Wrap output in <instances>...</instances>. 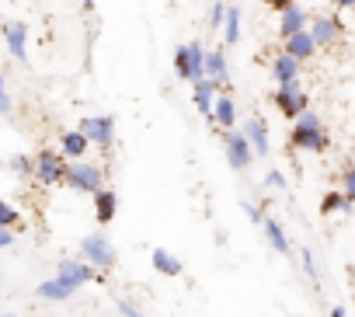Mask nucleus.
Returning a JSON list of instances; mask_svg holds the SVG:
<instances>
[{
	"instance_id": "f257e3e1",
	"label": "nucleus",
	"mask_w": 355,
	"mask_h": 317,
	"mask_svg": "<svg viewBox=\"0 0 355 317\" xmlns=\"http://www.w3.org/2000/svg\"><path fill=\"white\" fill-rule=\"evenodd\" d=\"M296 126H293V132H289V143L296 146V150H313V153H320V150H327V132H324V122H320V115L317 112H300L296 119H293Z\"/></svg>"
},
{
	"instance_id": "f03ea898",
	"label": "nucleus",
	"mask_w": 355,
	"mask_h": 317,
	"mask_svg": "<svg viewBox=\"0 0 355 317\" xmlns=\"http://www.w3.org/2000/svg\"><path fill=\"white\" fill-rule=\"evenodd\" d=\"M63 182L77 192H98L105 185V171L101 164H87V161H67V171H63Z\"/></svg>"
},
{
	"instance_id": "7ed1b4c3",
	"label": "nucleus",
	"mask_w": 355,
	"mask_h": 317,
	"mask_svg": "<svg viewBox=\"0 0 355 317\" xmlns=\"http://www.w3.org/2000/svg\"><path fill=\"white\" fill-rule=\"evenodd\" d=\"M80 255H84V262L91 265V268H101V272H108V268H115V244L101 234V230H94V234H87L84 241H80Z\"/></svg>"
},
{
	"instance_id": "20e7f679",
	"label": "nucleus",
	"mask_w": 355,
	"mask_h": 317,
	"mask_svg": "<svg viewBox=\"0 0 355 317\" xmlns=\"http://www.w3.org/2000/svg\"><path fill=\"white\" fill-rule=\"evenodd\" d=\"M272 101H275V108H279L286 119H296L300 112L310 108V98H306V91L300 87V80H286V84H279L275 94H272Z\"/></svg>"
},
{
	"instance_id": "39448f33",
	"label": "nucleus",
	"mask_w": 355,
	"mask_h": 317,
	"mask_svg": "<svg viewBox=\"0 0 355 317\" xmlns=\"http://www.w3.org/2000/svg\"><path fill=\"white\" fill-rule=\"evenodd\" d=\"M77 132H84V139H87L91 146L108 150V146L115 143V119H112V115H87V119H80Z\"/></svg>"
},
{
	"instance_id": "423d86ee",
	"label": "nucleus",
	"mask_w": 355,
	"mask_h": 317,
	"mask_svg": "<svg viewBox=\"0 0 355 317\" xmlns=\"http://www.w3.org/2000/svg\"><path fill=\"white\" fill-rule=\"evenodd\" d=\"M63 171H67V161H63L60 150H42L35 161H32V175L42 185H60L63 182Z\"/></svg>"
},
{
	"instance_id": "0eeeda50",
	"label": "nucleus",
	"mask_w": 355,
	"mask_h": 317,
	"mask_svg": "<svg viewBox=\"0 0 355 317\" xmlns=\"http://www.w3.org/2000/svg\"><path fill=\"white\" fill-rule=\"evenodd\" d=\"M223 153H227V164L234 168V171H244L248 164H251V143L241 136V129H227L223 132Z\"/></svg>"
},
{
	"instance_id": "6e6552de",
	"label": "nucleus",
	"mask_w": 355,
	"mask_h": 317,
	"mask_svg": "<svg viewBox=\"0 0 355 317\" xmlns=\"http://www.w3.org/2000/svg\"><path fill=\"white\" fill-rule=\"evenodd\" d=\"M306 32H310L313 46H331L341 35V22L338 18H327V15H317V18L306 22Z\"/></svg>"
},
{
	"instance_id": "1a4fd4ad",
	"label": "nucleus",
	"mask_w": 355,
	"mask_h": 317,
	"mask_svg": "<svg viewBox=\"0 0 355 317\" xmlns=\"http://www.w3.org/2000/svg\"><path fill=\"white\" fill-rule=\"evenodd\" d=\"M4 39H8V53L18 63H28V25L25 22H8L4 25Z\"/></svg>"
},
{
	"instance_id": "9d476101",
	"label": "nucleus",
	"mask_w": 355,
	"mask_h": 317,
	"mask_svg": "<svg viewBox=\"0 0 355 317\" xmlns=\"http://www.w3.org/2000/svg\"><path fill=\"white\" fill-rule=\"evenodd\" d=\"M56 275H60L63 282H70L73 289L84 286V282H98V268H91L87 262H73V258H63Z\"/></svg>"
},
{
	"instance_id": "9b49d317",
	"label": "nucleus",
	"mask_w": 355,
	"mask_h": 317,
	"mask_svg": "<svg viewBox=\"0 0 355 317\" xmlns=\"http://www.w3.org/2000/svg\"><path fill=\"white\" fill-rule=\"evenodd\" d=\"M234 122H237V105H234V98L223 91V94H216L213 98V108H209V126L216 129H234Z\"/></svg>"
},
{
	"instance_id": "f8f14e48",
	"label": "nucleus",
	"mask_w": 355,
	"mask_h": 317,
	"mask_svg": "<svg viewBox=\"0 0 355 317\" xmlns=\"http://www.w3.org/2000/svg\"><path fill=\"white\" fill-rule=\"evenodd\" d=\"M202 77H209L216 87H230V74H227V56H223V49H213V53H206V60H202Z\"/></svg>"
},
{
	"instance_id": "ddd939ff",
	"label": "nucleus",
	"mask_w": 355,
	"mask_h": 317,
	"mask_svg": "<svg viewBox=\"0 0 355 317\" xmlns=\"http://www.w3.org/2000/svg\"><path fill=\"white\" fill-rule=\"evenodd\" d=\"M115 213H119V196L101 185V189L94 192V220H98L101 227H108V223L115 220Z\"/></svg>"
},
{
	"instance_id": "4468645a",
	"label": "nucleus",
	"mask_w": 355,
	"mask_h": 317,
	"mask_svg": "<svg viewBox=\"0 0 355 317\" xmlns=\"http://www.w3.org/2000/svg\"><path fill=\"white\" fill-rule=\"evenodd\" d=\"M306 22H310V15H306L300 4H293V8L279 11V35H282V39H289V35L303 32V28H306Z\"/></svg>"
},
{
	"instance_id": "2eb2a0df",
	"label": "nucleus",
	"mask_w": 355,
	"mask_h": 317,
	"mask_svg": "<svg viewBox=\"0 0 355 317\" xmlns=\"http://www.w3.org/2000/svg\"><path fill=\"white\" fill-rule=\"evenodd\" d=\"M241 136L251 143V153H258V157H265V153H268V129H265V122H261V119H248V122H244V129H241Z\"/></svg>"
},
{
	"instance_id": "dca6fc26",
	"label": "nucleus",
	"mask_w": 355,
	"mask_h": 317,
	"mask_svg": "<svg viewBox=\"0 0 355 317\" xmlns=\"http://www.w3.org/2000/svg\"><path fill=\"white\" fill-rule=\"evenodd\" d=\"M87 139H84V132H77V129H70V132H63V139H60V153H63V161H84V153H87Z\"/></svg>"
},
{
	"instance_id": "f3484780",
	"label": "nucleus",
	"mask_w": 355,
	"mask_h": 317,
	"mask_svg": "<svg viewBox=\"0 0 355 317\" xmlns=\"http://www.w3.org/2000/svg\"><path fill=\"white\" fill-rule=\"evenodd\" d=\"M286 42V56H293V60H310L313 53H317V46H313V39H310V32L303 28V32H296V35H289V39H282Z\"/></svg>"
},
{
	"instance_id": "a211bd4d",
	"label": "nucleus",
	"mask_w": 355,
	"mask_h": 317,
	"mask_svg": "<svg viewBox=\"0 0 355 317\" xmlns=\"http://www.w3.org/2000/svg\"><path fill=\"white\" fill-rule=\"evenodd\" d=\"M182 53H185V80H202V60H206V49L199 46V42H189V46H182Z\"/></svg>"
},
{
	"instance_id": "6ab92c4d",
	"label": "nucleus",
	"mask_w": 355,
	"mask_h": 317,
	"mask_svg": "<svg viewBox=\"0 0 355 317\" xmlns=\"http://www.w3.org/2000/svg\"><path fill=\"white\" fill-rule=\"evenodd\" d=\"M150 262H153V268L160 272V275H171V279H178V275H182L185 272V265L182 262H178L167 248H153V255H150Z\"/></svg>"
},
{
	"instance_id": "aec40b11",
	"label": "nucleus",
	"mask_w": 355,
	"mask_h": 317,
	"mask_svg": "<svg viewBox=\"0 0 355 317\" xmlns=\"http://www.w3.org/2000/svg\"><path fill=\"white\" fill-rule=\"evenodd\" d=\"M272 77H275L279 84H286V80H300V60L279 53V56L272 60Z\"/></svg>"
},
{
	"instance_id": "412c9836",
	"label": "nucleus",
	"mask_w": 355,
	"mask_h": 317,
	"mask_svg": "<svg viewBox=\"0 0 355 317\" xmlns=\"http://www.w3.org/2000/svg\"><path fill=\"white\" fill-rule=\"evenodd\" d=\"M35 293H39L42 300H70V296H73L77 289H73L70 282H63V279L56 275V279H46V282H39V289H35Z\"/></svg>"
},
{
	"instance_id": "4be33fe9",
	"label": "nucleus",
	"mask_w": 355,
	"mask_h": 317,
	"mask_svg": "<svg viewBox=\"0 0 355 317\" xmlns=\"http://www.w3.org/2000/svg\"><path fill=\"white\" fill-rule=\"evenodd\" d=\"M192 91H196V108L209 119V108H213V98H216V84L209 77H202V80L192 84Z\"/></svg>"
},
{
	"instance_id": "5701e85b",
	"label": "nucleus",
	"mask_w": 355,
	"mask_h": 317,
	"mask_svg": "<svg viewBox=\"0 0 355 317\" xmlns=\"http://www.w3.org/2000/svg\"><path fill=\"white\" fill-rule=\"evenodd\" d=\"M261 227H265V237H268V244H272L279 255H289V237H286L282 223H279V220H272V216H265V220H261Z\"/></svg>"
},
{
	"instance_id": "b1692460",
	"label": "nucleus",
	"mask_w": 355,
	"mask_h": 317,
	"mask_svg": "<svg viewBox=\"0 0 355 317\" xmlns=\"http://www.w3.org/2000/svg\"><path fill=\"white\" fill-rule=\"evenodd\" d=\"M352 209H355V199H348L345 192H327V196L320 199V213H324V216H327V213H345V216H348Z\"/></svg>"
},
{
	"instance_id": "393cba45",
	"label": "nucleus",
	"mask_w": 355,
	"mask_h": 317,
	"mask_svg": "<svg viewBox=\"0 0 355 317\" xmlns=\"http://www.w3.org/2000/svg\"><path fill=\"white\" fill-rule=\"evenodd\" d=\"M220 32H223V42H227V46H237V42H241V11H237V8H227Z\"/></svg>"
},
{
	"instance_id": "a878e982",
	"label": "nucleus",
	"mask_w": 355,
	"mask_h": 317,
	"mask_svg": "<svg viewBox=\"0 0 355 317\" xmlns=\"http://www.w3.org/2000/svg\"><path fill=\"white\" fill-rule=\"evenodd\" d=\"M18 223H21V213L11 206V203H4L0 199V227H8V230H18Z\"/></svg>"
},
{
	"instance_id": "bb28decb",
	"label": "nucleus",
	"mask_w": 355,
	"mask_h": 317,
	"mask_svg": "<svg viewBox=\"0 0 355 317\" xmlns=\"http://www.w3.org/2000/svg\"><path fill=\"white\" fill-rule=\"evenodd\" d=\"M8 168H11V175H18V178H28V175H32V157H25V153H15V157H8Z\"/></svg>"
},
{
	"instance_id": "cd10ccee",
	"label": "nucleus",
	"mask_w": 355,
	"mask_h": 317,
	"mask_svg": "<svg viewBox=\"0 0 355 317\" xmlns=\"http://www.w3.org/2000/svg\"><path fill=\"white\" fill-rule=\"evenodd\" d=\"M11 108H15V101H11V94H8L4 74H0V115H11Z\"/></svg>"
},
{
	"instance_id": "c85d7f7f",
	"label": "nucleus",
	"mask_w": 355,
	"mask_h": 317,
	"mask_svg": "<svg viewBox=\"0 0 355 317\" xmlns=\"http://www.w3.org/2000/svg\"><path fill=\"white\" fill-rule=\"evenodd\" d=\"M223 15H227V4H213V11H209V25H213V32H220V25H223Z\"/></svg>"
},
{
	"instance_id": "c756f323",
	"label": "nucleus",
	"mask_w": 355,
	"mask_h": 317,
	"mask_svg": "<svg viewBox=\"0 0 355 317\" xmlns=\"http://www.w3.org/2000/svg\"><path fill=\"white\" fill-rule=\"evenodd\" d=\"M341 192H345L348 199H355V171H352V168L341 171Z\"/></svg>"
},
{
	"instance_id": "7c9ffc66",
	"label": "nucleus",
	"mask_w": 355,
	"mask_h": 317,
	"mask_svg": "<svg viewBox=\"0 0 355 317\" xmlns=\"http://www.w3.org/2000/svg\"><path fill=\"white\" fill-rule=\"evenodd\" d=\"M265 185L282 192V189H286V175H282V171H268V175H265Z\"/></svg>"
},
{
	"instance_id": "2f4dec72",
	"label": "nucleus",
	"mask_w": 355,
	"mask_h": 317,
	"mask_svg": "<svg viewBox=\"0 0 355 317\" xmlns=\"http://www.w3.org/2000/svg\"><path fill=\"white\" fill-rule=\"evenodd\" d=\"M300 262H303V268H306V275H310V279H317V265H313V255H310L306 248H300Z\"/></svg>"
},
{
	"instance_id": "473e14b6",
	"label": "nucleus",
	"mask_w": 355,
	"mask_h": 317,
	"mask_svg": "<svg viewBox=\"0 0 355 317\" xmlns=\"http://www.w3.org/2000/svg\"><path fill=\"white\" fill-rule=\"evenodd\" d=\"M119 310H122V317H143V314H139V307H136V303H129V300H119Z\"/></svg>"
},
{
	"instance_id": "72a5a7b5",
	"label": "nucleus",
	"mask_w": 355,
	"mask_h": 317,
	"mask_svg": "<svg viewBox=\"0 0 355 317\" xmlns=\"http://www.w3.org/2000/svg\"><path fill=\"white\" fill-rule=\"evenodd\" d=\"M11 244H15V230L0 227V248H11Z\"/></svg>"
},
{
	"instance_id": "f704fd0d",
	"label": "nucleus",
	"mask_w": 355,
	"mask_h": 317,
	"mask_svg": "<svg viewBox=\"0 0 355 317\" xmlns=\"http://www.w3.org/2000/svg\"><path fill=\"white\" fill-rule=\"evenodd\" d=\"M244 213H248V216H251L254 223H261V220H265V213H261L258 206H248V203H244Z\"/></svg>"
},
{
	"instance_id": "c9c22d12",
	"label": "nucleus",
	"mask_w": 355,
	"mask_h": 317,
	"mask_svg": "<svg viewBox=\"0 0 355 317\" xmlns=\"http://www.w3.org/2000/svg\"><path fill=\"white\" fill-rule=\"evenodd\" d=\"M268 4H272L275 11H286V8H293V4H296V0H268Z\"/></svg>"
},
{
	"instance_id": "e433bc0d",
	"label": "nucleus",
	"mask_w": 355,
	"mask_h": 317,
	"mask_svg": "<svg viewBox=\"0 0 355 317\" xmlns=\"http://www.w3.org/2000/svg\"><path fill=\"white\" fill-rule=\"evenodd\" d=\"M334 4H338L341 11H348V8H355V0H334Z\"/></svg>"
},
{
	"instance_id": "4c0bfd02",
	"label": "nucleus",
	"mask_w": 355,
	"mask_h": 317,
	"mask_svg": "<svg viewBox=\"0 0 355 317\" xmlns=\"http://www.w3.org/2000/svg\"><path fill=\"white\" fill-rule=\"evenodd\" d=\"M331 317H345V307H334V310H331Z\"/></svg>"
},
{
	"instance_id": "58836bf2",
	"label": "nucleus",
	"mask_w": 355,
	"mask_h": 317,
	"mask_svg": "<svg viewBox=\"0 0 355 317\" xmlns=\"http://www.w3.org/2000/svg\"><path fill=\"white\" fill-rule=\"evenodd\" d=\"M0 317H15V314H0Z\"/></svg>"
}]
</instances>
